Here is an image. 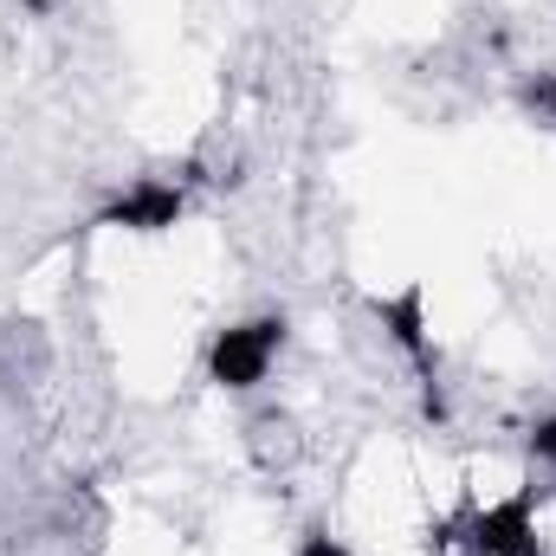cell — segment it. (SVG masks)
<instances>
[{"mask_svg":"<svg viewBox=\"0 0 556 556\" xmlns=\"http://www.w3.org/2000/svg\"><path fill=\"white\" fill-rule=\"evenodd\" d=\"M278 356H285V317H253V324H227L214 337L207 369L220 389H260L278 369Z\"/></svg>","mask_w":556,"mask_h":556,"instance_id":"cell-1","label":"cell"},{"mask_svg":"<svg viewBox=\"0 0 556 556\" xmlns=\"http://www.w3.org/2000/svg\"><path fill=\"white\" fill-rule=\"evenodd\" d=\"M525 104H531V111L544 117V130H556V72H544V78H538V85L525 91Z\"/></svg>","mask_w":556,"mask_h":556,"instance_id":"cell-2","label":"cell"}]
</instances>
